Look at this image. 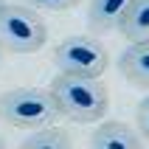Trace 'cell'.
<instances>
[{
  "label": "cell",
  "mask_w": 149,
  "mask_h": 149,
  "mask_svg": "<svg viewBox=\"0 0 149 149\" xmlns=\"http://www.w3.org/2000/svg\"><path fill=\"white\" fill-rule=\"evenodd\" d=\"M118 70L130 84L149 90V40L130 42L118 59Z\"/></svg>",
  "instance_id": "6"
},
{
  "label": "cell",
  "mask_w": 149,
  "mask_h": 149,
  "mask_svg": "<svg viewBox=\"0 0 149 149\" xmlns=\"http://www.w3.org/2000/svg\"><path fill=\"white\" fill-rule=\"evenodd\" d=\"M62 118L56 99L42 87H14L0 93V121L14 130H42Z\"/></svg>",
  "instance_id": "2"
},
{
  "label": "cell",
  "mask_w": 149,
  "mask_h": 149,
  "mask_svg": "<svg viewBox=\"0 0 149 149\" xmlns=\"http://www.w3.org/2000/svg\"><path fill=\"white\" fill-rule=\"evenodd\" d=\"M90 149H143V141L124 121H101L90 135Z\"/></svg>",
  "instance_id": "5"
},
{
  "label": "cell",
  "mask_w": 149,
  "mask_h": 149,
  "mask_svg": "<svg viewBox=\"0 0 149 149\" xmlns=\"http://www.w3.org/2000/svg\"><path fill=\"white\" fill-rule=\"evenodd\" d=\"M48 40V25L40 11L25 3H6L0 8V45L8 54H37Z\"/></svg>",
  "instance_id": "3"
},
{
  "label": "cell",
  "mask_w": 149,
  "mask_h": 149,
  "mask_svg": "<svg viewBox=\"0 0 149 149\" xmlns=\"http://www.w3.org/2000/svg\"><path fill=\"white\" fill-rule=\"evenodd\" d=\"M3 6H6V0H0V8H3Z\"/></svg>",
  "instance_id": "14"
},
{
  "label": "cell",
  "mask_w": 149,
  "mask_h": 149,
  "mask_svg": "<svg viewBox=\"0 0 149 149\" xmlns=\"http://www.w3.org/2000/svg\"><path fill=\"white\" fill-rule=\"evenodd\" d=\"M135 124H138L141 135L149 141V96H143L138 101V107H135Z\"/></svg>",
  "instance_id": "11"
},
{
  "label": "cell",
  "mask_w": 149,
  "mask_h": 149,
  "mask_svg": "<svg viewBox=\"0 0 149 149\" xmlns=\"http://www.w3.org/2000/svg\"><path fill=\"white\" fill-rule=\"evenodd\" d=\"M20 149H73L70 141V132L62 130V127H42V130H34V135H28Z\"/></svg>",
  "instance_id": "9"
},
{
  "label": "cell",
  "mask_w": 149,
  "mask_h": 149,
  "mask_svg": "<svg viewBox=\"0 0 149 149\" xmlns=\"http://www.w3.org/2000/svg\"><path fill=\"white\" fill-rule=\"evenodd\" d=\"M82 0H25V6L34 11H70Z\"/></svg>",
  "instance_id": "10"
},
{
  "label": "cell",
  "mask_w": 149,
  "mask_h": 149,
  "mask_svg": "<svg viewBox=\"0 0 149 149\" xmlns=\"http://www.w3.org/2000/svg\"><path fill=\"white\" fill-rule=\"evenodd\" d=\"M118 31L130 42L149 40V0H132L130 3V8L124 11L121 23H118Z\"/></svg>",
  "instance_id": "8"
},
{
  "label": "cell",
  "mask_w": 149,
  "mask_h": 149,
  "mask_svg": "<svg viewBox=\"0 0 149 149\" xmlns=\"http://www.w3.org/2000/svg\"><path fill=\"white\" fill-rule=\"evenodd\" d=\"M48 90L56 99L62 118L73 121V124H96L104 118V113L110 107V93L101 79L56 73L51 79Z\"/></svg>",
  "instance_id": "1"
},
{
  "label": "cell",
  "mask_w": 149,
  "mask_h": 149,
  "mask_svg": "<svg viewBox=\"0 0 149 149\" xmlns=\"http://www.w3.org/2000/svg\"><path fill=\"white\" fill-rule=\"evenodd\" d=\"M3 54H6V51H3V45H0V65H3Z\"/></svg>",
  "instance_id": "12"
},
{
  "label": "cell",
  "mask_w": 149,
  "mask_h": 149,
  "mask_svg": "<svg viewBox=\"0 0 149 149\" xmlns=\"http://www.w3.org/2000/svg\"><path fill=\"white\" fill-rule=\"evenodd\" d=\"M54 65L59 73L68 76L101 79L110 65V54L101 45V40H96L90 34H73V37H65L54 48Z\"/></svg>",
  "instance_id": "4"
},
{
  "label": "cell",
  "mask_w": 149,
  "mask_h": 149,
  "mask_svg": "<svg viewBox=\"0 0 149 149\" xmlns=\"http://www.w3.org/2000/svg\"><path fill=\"white\" fill-rule=\"evenodd\" d=\"M132 0H90L87 3V25L93 34L116 31L124 11L130 8Z\"/></svg>",
  "instance_id": "7"
},
{
  "label": "cell",
  "mask_w": 149,
  "mask_h": 149,
  "mask_svg": "<svg viewBox=\"0 0 149 149\" xmlns=\"http://www.w3.org/2000/svg\"><path fill=\"white\" fill-rule=\"evenodd\" d=\"M0 149H8V146H6V141H3V138H0Z\"/></svg>",
  "instance_id": "13"
}]
</instances>
